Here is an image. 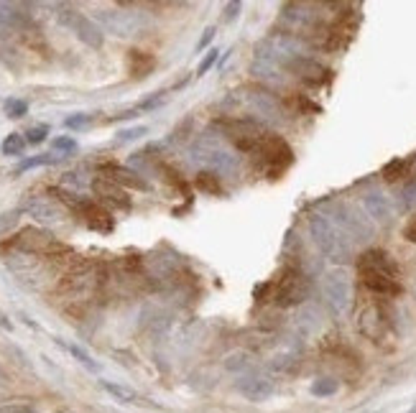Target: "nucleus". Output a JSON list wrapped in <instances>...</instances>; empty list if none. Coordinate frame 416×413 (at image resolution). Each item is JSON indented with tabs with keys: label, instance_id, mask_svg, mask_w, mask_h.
<instances>
[{
	"label": "nucleus",
	"instance_id": "58836bf2",
	"mask_svg": "<svg viewBox=\"0 0 416 413\" xmlns=\"http://www.w3.org/2000/svg\"><path fill=\"white\" fill-rule=\"evenodd\" d=\"M217 49H209L207 52V57H205V59H202V64H200V69H197V77H205V74L209 72V69L215 67V61H217Z\"/></svg>",
	"mask_w": 416,
	"mask_h": 413
},
{
	"label": "nucleus",
	"instance_id": "37998d69",
	"mask_svg": "<svg viewBox=\"0 0 416 413\" xmlns=\"http://www.w3.org/2000/svg\"><path fill=\"white\" fill-rule=\"evenodd\" d=\"M15 220H18V212H8V214H3V220H0V230L6 227V225H13Z\"/></svg>",
	"mask_w": 416,
	"mask_h": 413
},
{
	"label": "nucleus",
	"instance_id": "f704fd0d",
	"mask_svg": "<svg viewBox=\"0 0 416 413\" xmlns=\"http://www.w3.org/2000/svg\"><path fill=\"white\" fill-rule=\"evenodd\" d=\"M143 135H149V128L146 126H135V128H128V130H120L118 133V143H131V140H138Z\"/></svg>",
	"mask_w": 416,
	"mask_h": 413
},
{
	"label": "nucleus",
	"instance_id": "aec40b11",
	"mask_svg": "<svg viewBox=\"0 0 416 413\" xmlns=\"http://www.w3.org/2000/svg\"><path fill=\"white\" fill-rule=\"evenodd\" d=\"M26 212L38 222H57L61 217L59 209H57L49 200H41V197H34V200L26 202Z\"/></svg>",
	"mask_w": 416,
	"mask_h": 413
},
{
	"label": "nucleus",
	"instance_id": "7ed1b4c3",
	"mask_svg": "<svg viewBox=\"0 0 416 413\" xmlns=\"http://www.w3.org/2000/svg\"><path fill=\"white\" fill-rule=\"evenodd\" d=\"M268 299L278 309H291L306 301L309 296V278L299 266H283L274 280H268Z\"/></svg>",
	"mask_w": 416,
	"mask_h": 413
},
{
	"label": "nucleus",
	"instance_id": "f257e3e1",
	"mask_svg": "<svg viewBox=\"0 0 416 413\" xmlns=\"http://www.w3.org/2000/svg\"><path fill=\"white\" fill-rule=\"evenodd\" d=\"M357 276L371 294L383 296V299H396L403 291L396 260L391 258V253L380 248H371L357 258Z\"/></svg>",
	"mask_w": 416,
	"mask_h": 413
},
{
	"label": "nucleus",
	"instance_id": "49530a36",
	"mask_svg": "<svg viewBox=\"0 0 416 413\" xmlns=\"http://www.w3.org/2000/svg\"><path fill=\"white\" fill-rule=\"evenodd\" d=\"M409 413H416V408H414V411H409Z\"/></svg>",
	"mask_w": 416,
	"mask_h": 413
},
{
	"label": "nucleus",
	"instance_id": "f03ea898",
	"mask_svg": "<svg viewBox=\"0 0 416 413\" xmlns=\"http://www.w3.org/2000/svg\"><path fill=\"white\" fill-rule=\"evenodd\" d=\"M192 161L202 169L217 177H232L238 174V151L223 140L220 135H200L192 146Z\"/></svg>",
	"mask_w": 416,
	"mask_h": 413
},
{
	"label": "nucleus",
	"instance_id": "6e6552de",
	"mask_svg": "<svg viewBox=\"0 0 416 413\" xmlns=\"http://www.w3.org/2000/svg\"><path fill=\"white\" fill-rule=\"evenodd\" d=\"M357 329L373 345H386L391 340V334H394V319H391V311H388L386 303L371 301L368 306H363L360 317H357Z\"/></svg>",
	"mask_w": 416,
	"mask_h": 413
},
{
	"label": "nucleus",
	"instance_id": "5701e85b",
	"mask_svg": "<svg viewBox=\"0 0 416 413\" xmlns=\"http://www.w3.org/2000/svg\"><path fill=\"white\" fill-rule=\"evenodd\" d=\"M320 324H322V322H320V309H314V306H306V309L299 311L297 329L302 334H314Z\"/></svg>",
	"mask_w": 416,
	"mask_h": 413
},
{
	"label": "nucleus",
	"instance_id": "9d476101",
	"mask_svg": "<svg viewBox=\"0 0 416 413\" xmlns=\"http://www.w3.org/2000/svg\"><path fill=\"white\" fill-rule=\"evenodd\" d=\"M322 288H325V301H327L329 311L334 317H345L352 303V283H350L348 271L332 268L322 280Z\"/></svg>",
	"mask_w": 416,
	"mask_h": 413
},
{
	"label": "nucleus",
	"instance_id": "2eb2a0df",
	"mask_svg": "<svg viewBox=\"0 0 416 413\" xmlns=\"http://www.w3.org/2000/svg\"><path fill=\"white\" fill-rule=\"evenodd\" d=\"M92 192H95V197H100L103 202L115 206V209H123V212L133 209V200L128 197V192L123 186L115 184V181H110V179L97 177L95 181H92Z\"/></svg>",
	"mask_w": 416,
	"mask_h": 413
},
{
	"label": "nucleus",
	"instance_id": "412c9836",
	"mask_svg": "<svg viewBox=\"0 0 416 413\" xmlns=\"http://www.w3.org/2000/svg\"><path fill=\"white\" fill-rule=\"evenodd\" d=\"M100 388H103L107 396H112L115 400H120V403H138V400H141V396H138L133 388H128V385L110 383V380H100Z\"/></svg>",
	"mask_w": 416,
	"mask_h": 413
},
{
	"label": "nucleus",
	"instance_id": "a18cd8bd",
	"mask_svg": "<svg viewBox=\"0 0 416 413\" xmlns=\"http://www.w3.org/2000/svg\"><path fill=\"white\" fill-rule=\"evenodd\" d=\"M61 413H72V411H61Z\"/></svg>",
	"mask_w": 416,
	"mask_h": 413
},
{
	"label": "nucleus",
	"instance_id": "c85d7f7f",
	"mask_svg": "<svg viewBox=\"0 0 416 413\" xmlns=\"http://www.w3.org/2000/svg\"><path fill=\"white\" fill-rule=\"evenodd\" d=\"M26 135L21 133H8L6 140H3V146H0V151L6 156H23V151H26Z\"/></svg>",
	"mask_w": 416,
	"mask_h": 413
},
{
	"label": "nucleus",
	"instance_id": "dca6fc26",
	"mask_svg": "<svg viewBox=\"0 0 416 413\" xmlns=\"http://www.w3.org/2000/svg\"><path fill=\"white\" fill-rule=\"evenodd\" d=\"M100 177H105V179H110V181H115L118 186H131V189H138V192H149L151 186H149V181H143L135 171H131V169H126V166H120V163H103L100 166Z\"/></svg>",
	"mask_w": 416,
	"mask_h": 413
},
{
	"label": "nucleus",
	"instance_id": "423d86ee",
	"mask_svg": "<svg viewBox=\"0 0 416 413\" xmlns=\"http://www.w3.org/2000/svg\"><path fill=\"white\" fill-rule=\"evenodd\" d=\"M217 135L223 140H228L235 151H243V153H253L255 146H258L263 135L268 133L266 128L253 123L251 118H220L215 120Z\"/></svg>",
	"mask_w": 416,
	"mask_h": 413
},
{
	"label": "nucleus",
	"instance_id": "e433bc0d",
	"mask_svg": "<svg viewBox=\"0 0 416 413\" xmlns=\"http://www.w3.org/2000/svg\"><path fill=\"white\" fill-rule=\"evenodd\" d=\"M225 368L232 370V373H235V370H240V373H243V370L251 368V360H248L246 354H232V357H228V362H225Z\"/></svg>",
	"mask_w": 416,
	"mask_h": 413
},
{
	"label": "nucleus",
	"instance_id": "c9c22d12",
	"mask_svg": "<svg viewBox=\"0 0 416 413\" xmlns=\"http://www.w3.org/2000/svg\"><path fill=\"white\" fill-rule=\"evenodd\" d=\"M89 120H92V118H89L87 112H75V115H69V118L64 120V126H67L69 130H80V128L87 126Z\"/></svg>",
	"mask_w": 416,
	"mask_h": 413
},
{
	"label": "nucleus",
	"instance_id": "6ab92c4d",
	"mask_svg": "<svg viewBox=\"0 0 416 413\" xmlns=\"http://www.w3.org/2000/svg\"><path fill=\"white\" fill-rule=\"evenodd\" d=\"M363 204H365V212L376 217L380 222H388L391 220V204H388V197L383 192H368L363 197Z\"/></svg>",
	"mask_w": 416,
	"mask_h": 413
},
{
	"label": "nucleus",
	"instance_id": "20e7f679",
	"mask_svg": "<svg viewBox=\"0 0 416 413\" xmlns=\"http://www.w3.org/2000/svg\"><path fill=\"white\" fill-rule=\"evenodd\" d=\"M251 156L268 179H278L294 163V148L289 146V140L278 133H271V130L263 135V140L255 146Z\"/></svg>",
	"mask_w": 416,
	"mask_h": 413
},
{
	"label": "nucleus",
	"instance_id": "c756f323",
	"mask_svg": "<svg viewBox=\"0 0 416 413\" xmlns=\"http://www.w3.org/2000/svg\"><path fill=\"white\" fill-rule=\"evenodd\" d=\"M399 206H401L403 212H414L416 209V179H411L409 184L401 189V194H399Z\"/></svg>",
	"mask_w": 416,
	"mask_h": 413
},
{
	"label": "nucleus",
	"instance_id": "f8f14e48",
	"mask_svg": "<svg viewBox=\"0 0 416 413\" xmlns=\"http://www.w3.org/2000/svg\"><path fill=\"white\" fill-rule=\"evenodd\" d=\"M75 212L82 217V222L89 230H95V232H100V235H110L112 230H115V217H112L103 204H97V202L80 200Z\"/></svg>",
	"mask_w": 416,
	"mask_h": 413
},
{
	"label": "nucleus",
	"instance_id": "b1692460",
	"mask_svg": "<svg viewBox=\"0 0 416 413\" xmlns=\"http://www.w3.org/2000/svg\"><path fill=\"white\" fill-rule=\"evenodd\" d=\"M59 161V156H52V153H38V156H31V158H23L18 166H15L13 177H21L26 171L31 169H41V166H52V163Z\"/></svg>",
	"mask_w": 416,
	"mask_h": 413
},
{
	"label": "nucleus",
	"instance_id": "cd10ccee",
	"mask_svg": "<svg viewBox=\"0 0 416 413\" xmlns=\"http://www.w3.org/2000/svg\"><path fill=\"white\" fill-rule=\"evenodd\" d=\"M194 186L205 194H223V186H220L217 174H209V171H200L197 179H194Z\"/></svg>",
	"mask_w": 416,
	"mask_h": 413
},
{
	"label": "nucleus",
	"instance_id": "79ce46f5",
	"mask_svg": "<svg viewBox=\"0 0 416 413\" xmlns=\"http://www.w3.org/2000/svg\"><path fill=\"white\" fill-rule=\"evenodd\" d=\"M403 237H406L409 243H416V217H411L409 225L403 227Z\"/></svg>",
	"mask_w": 416,
	"mask_h": 413
},
{
	"label": "nucleus",
	"instance_id": "a878e982",
	"mask_svg": "<svg viewBox=\"0 0 416 413\" xmlns=\"http://www.w3.org/2000/svg\"><path fill=\"white\" fill-rule=\"evenodd\" d=\"M309 391L317 398H329V396H334V393L340 391V380L337 377H317Z\"/></svg>",
	"mask_w": 416,
	"mask_h": 413
},
{
	"label": "nucleus",
	"instance_id": "72a5a7b5",
	"mask_svg": "<svg viewBox=\"0 0 416 413\" xmlns=\"http://www.w3.org/2000/svg\"><path fill=\"white\" fill-rule=\"evenodd\" d=\"M52 148L54 151H61V153H75L77 151V140L72 135H57L52 140Z\"/></svg>",
	"mask_w": 416,
	"mask_h": 413
},
{
	"label": "nucleus",
	"instance_id": "ea45409f",
	"mask_svg": "<svg viewBox=\"0 0 416 413\" xmlns=\"http://www.w3.org/2000/svg\"><path fill=\"white\" fill-rule=\"evenodd\" d=\"M240 3L238 0H232V3H228V6H225V21H235V18H238L240 15Z\"/></svg>",
	"mask_w": 416,
	"mask_h": 413
},
{
	"label": "nucleus",
	"instance_id": "a19ab883",
	"mask_svg": "<svg viewBox=\"0 0 416 413\" xmlns=\"http://www.w3.org/2000/svg\"><path fill=\"white\" fill-rule=\"evenodd\" d=\"M215 38V26H209V29H205V33H202L200 44H197V52H202V49H207V44Z\"/></svg>",
	"mask_w": 416,
	"mask_h": 413
},
{
	"label": "nucleus",
	"instance_id": "4be33fe9",
	"mask_svg": "<svg viewBox=\"0 0 416 413\" xmlns=\"http://www.w3.org/2000/svg\"><path fill=\"white\" fill-rule=\"evenodd\" d=\"M383 179H386L388 184H394V181H399L401 177H409L411 174V158H394L391 163H386L383 166Z\"/></svg>",
	"mask_w": 416,
	"mask_h": 413
},
{
	"label": "nucleus",
	"instance_id": "2f4dec72",
	"mask_svg": "<svg viewBox=\"0 0 416 413\" xmlns=\"http://www.w3.org/2000/svg\"><path fill=\"white\" fill-rule=\"evenodd\" d=\"M3 110H6L8 118H23L29 112V103L26 100H6Z\"/></svg>",
	"mask_w": 416,
	"mask_h": 413
},
{
	"label": "nucleus",
	"instance_id": "ddd939ff",
	"mask_svg": "<svg viewBox=\"0 0 416 413\" xmlns=\"http://www.w3.org/2000/svg\"><path fill=\"white\" fill-rule=\"evenodd\" d=\"M61 21L72 26V31H75L77 38H80L82 44L92 46V49H100V46H103L105 33L100 31V26H97L95 21H89L87 15L77 13V10H69V13L61 15Z\"/></svg>",
	"mask_w": 416,
	"mask_h": 413
},
{
	"label": "nucleus",
	"instance_id": "a211bd4d",
	"mask_svg": "<svg viewBox=\"0 0 416 413\" xmlns=\"http://www.w3.org/2000/svg\"><path fill=\"white\" fill-rule=\"evenodd\" d=\"M105 21H107V26H110L118 36H131V33H135V31L141 29V23H138V13H120V10H115V13H105Z\"/></svg>",
	"mask_w": 416,
	"mask_h": 413
},
{
	"label": "nucleus",
	"instance_id": "4468645a",
	"mask_svg": "<svg viewBox=\"0 0 416 413\" xmlns=\"http://www.w3.org/2000/svg\"><path fill=\"white\" fill-rule=\"evenodd\" d=\"M238 393L243 398L253 400V403H260V400L271 398L274 393V380L266 377L263 373H246V375L238 380Z\"/></svg>",
	"mask_w": 416,
	"mask_h": 413
},
{
	"label": "nucleus",
	"instance_id": "473e14b6",
	"mask_svg": "<svg viewBox=\"0 0 416 413\" xmlns=\"http://www.w3.org/2000/svg\"><path fill=\"white\" fill-rule=\"evenodd\" d=\"M46 135H49V126H44V123H41V126H34L26 130V143H29V146H38V143L46 140Z\"/></svg>",
	"mask_w": 416,
	"mask_h": 413
},
{
	"label": "nucleus",
	"instance_id": "1a4fd4ad",
	"mask_svg": "<svg viewBox=\"0 0 416 413\" xmlns=\"http://www.w3.org/2000/svg\"><path fill=\"white\" fill-rule=\"evenodd\" d=\"M334 225L350 237V240H371L376 235V227H373L371 217L355 204H348V202H340L334 206Z\"/></svg>",
	"mask_w": 416,
	"mask_h": 413
},
{
	"label": "nucleus",
	"instance_id": "0eeeda50",
	"mask_svg": "<svg viewBox=\"0 0 416 413\" xmlns=\"http://www.w3.org/2000/svg\"><path fill=\"white\" fill-rule=\"evenodd\" d=\"M243 95V105H246L248 115H251L253 123H258L268 130V128L278 126L283 120V110L278 97L266 87H243L240 89Z\"/></svg>",
	"mask_w": 416,
	"mask_h": 413
},
{
	"label": "nucleus",
	"instance_id": "393cba45",
	"mask_svg": "<svg viewBox=\"0 0 416 413\" xmlns=\"http://www.w3.org/2000/svg\"><path fill=\"white\" fill-rule=\"evenodd\" d=\"M158 171L164 174V179L169 181V184H174L181 192V197H186V200H192V194H189V184H186L184 179H181V174H179L174 166H169V163H158Z\"/></svg>",
	"mask_w": 416,
	"mask_h": 413
},
{
	"label": "nucleus",
	"instance_id": "7c9ffc66",
	"mask_svg": "<svg viewBox=\"0 0 416 413\" xmlns=\"http://www.w3.org/2000/svg\"><path fill=\"white\" fill-rule=\"evenodd\" d=\"M23 21V13H18V8L10 3H0V23L3 26H13V23Z\"/></svg>",
	"mask_w": 416,
	"mask_h": 413
},
{
	"label": "nucleus",
	"instance_id": "9b49d317",
	"mask_svg": "<svg viewBox=\"0 0 416 413\" xmlns=\"http://www.w3.org/2000/svg\"><path fill=\"white\" fill-rule=\"evenodd\" d=\"M283 69L291 72L297 80L304 82V84H309V87H322V84H327L329 82V69L322 67L320 61H314L312 57H306V54L294 57Z\"/></svg>",
	"mask_w": 416,
	"mask_h": 413
},
{
	"label": "nucleus",
	"instance_id": "c03bdc74",
	"mask_svg": "<svg viewBox=\"0 0 416 413\" xmlns=\"http://www.w3.org/2000/svg\"><path fill=\"white\" fill-rule=\"evenodd\" d=\"M0 326H3V329H8V332L13 329V324L8 322V317H6V314H3V311H0Z\"/></svg>",
	"mask_w": 416,
	"mask_h": 413
},
{
	"label": "nucleus",
	"instance_id": "39448f33",
	"mask_svg": "<svg viewBox=\"0 0 416 413\" xmlns=\"http://www.w3.org/2000/svg\"><path fill=\"white\" fill-rule=\"evenodd\" d=\"M309 235L317 243V248L334 263H345L350 258V248H352L350 237L329 220L327 214H312L309 217Z\"/></svg>",
	"mask_w": 416,
	"mask_h": 413
},
{
	"label": "nucleus",
	"instance_id": "4c0bfd02",
	"mask_svg": "<svg viewBox=\"0 0 416 413\" xmlns=\"http://www.w3.org/2000/svg\"><path fill=\"white\" fill-rule=\"evenodd\" d=\"M0 413H36L31 403H0Z\"/></svg>",
	"mask_w": 416,
	"mask_h": 413
},
{
	"label": "nucleus",
	"instance_id": "bb28decb",
	"mask_svg": "<svg viewBox=\"0 0 416 413\" xmlns=\"http://www.w3.org/2000/svg\"><path fill=\"white\" fill-rule=\"evenodd\" d=\"M57 345L64 347V350H67V352L72 354V357H75V360L80 362V365H84L87 370H92V373H97V370H100V365H97V362L92 360V357H89V354L84 352V350H82L80 345H69V342H61L59 337H57Z\"/></svg>",
	"mask_w": 416,
	"mask_h": 413
},
{
	"label": "nucleus",
	"instance_id": "f3484780",
	"mask_svg": "<svg viewBox=\"0 0 416 413\" xmlns=\"http://www.w3.org/2000/svg\"><path fill=\"white\" fill-rule=\"evenodd\" d=\"M128 74L133 77V80H143V77H149L156 67V59H154V54L149 52H141V49H131L128 52Z\"/></svg>",
	"mask_w": 416,
	"mask_h": 413
}]
</instances>
